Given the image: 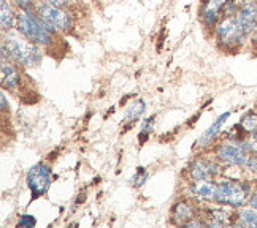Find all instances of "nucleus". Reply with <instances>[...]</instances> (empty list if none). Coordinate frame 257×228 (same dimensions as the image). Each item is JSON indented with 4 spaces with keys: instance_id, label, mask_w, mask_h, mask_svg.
<instances>
[{
    "instance_id": "5701e85b",
    "label": "nucleus",
    "mask_w": 257,
    "mask_h": 228,
    "mask_svg": "<svg viewBox=\"0 0 257 228\" xmlns=\"http://www.w3.org/2000/svg\"><path fill=\"white\" fill-rule=\"evenodd\" d=\"M244 146L248 147L251 154H257V132H252L248 140L244 141Z\"/></svg>"
},
{
    "instance_id": "423d86ee",
    "label": "nucleus",
    "mask_w": 257,
    "mask_h": 228,
    "mask_svg": "<svg viewBox=\"0 0 257 228\" xmlns=\"http://www.w3.org/2000/svg\"><path fill=\"white\" fill-rule=\"evenodd\" d=\"M37 15L54 31H68L72 27V19L68 16V13L64 12L62 7L43 2L37 7Z\"/></svg>"
},
{
    "instance_id": "7ed1b4c3",
    "label": "nucleus",
    "mask_w": 257,
    "mask_h": 228,
    "mask_svg": "<svg viewBox=\"0 0 257 228\" xmlns=\"http://www.w3.org/2000/svg\"><path fill=\"white\" fill-rule=\"evenodd\" d=\"M248 187L240 182L233 181H224L216 184V192L213 196V201L222 206H233L238 207L243 206L248 200Z\"/></svg>"
},
{
    "instance_id": "4be33fe9",
    "label": "nucleus",
    "mask_w": 257,
    "mask_h": 228,
    "mask_svg": "<svg viewBox=\"0 0 257 228\" xmlns=\"http://www.w3.org/2000/svg\"><path fill=\"white\" fill-rule=\"evenodd\" d=\"M18 225H19V226H27V228H31V226H35V225H37V220H35V217H34V215L23 214L21 217H19Z\"/></svg>"
},
{
    "instance_id": "2eb2a0df",
    "label": "nucleus",
    "mask_w": 257,
    "mask_h": 228,
    "mask_svg": "<svg viewBox=\"0 0 257 228\" xmlns=\"http://www.w3.org/2000/svg\"><path fill=\"white\" fill-rule=\"evenodd\" d=\"M0 21H2V29L4 31H10L15 24H16V16H15V13H13V10H12V7H10V4L7 2V0H2L0 2Z\"/></svg>"
},
{
    "instance_id": "6ab92c4d",
    "label": "nucleus",
    "mask_w": 257,
    "mask_h": 228,
    "mask_svg": "<svg viewBox=\"0 0 257 228\" xmlns=\"http://www.w3.org/2000/svg\"><path fill=\"white\" fill-rule=\"evenodd\" d=\"M241 128L246 132H257V114L249 111V113H246L243 117H241V122H240Z\"/></svg>"
},
{
    "instance_id": "f03ea898",
    "label": "nucleus",
    "mask_w": 257,
    "mask_h": 228,
    "mask_svg": "<svg viewBox=\"0 0 257 228\" xmlns=\"http://www.w3.org/2000/svg\"><path fill=\"white\" fill-rule=\"evenodd\" d=\"M16 29L23 37L29 42H32L38 46H49L53 42L54 29L49 27L43 19L34 15L31 10H21L16 15Z\"/></svg>"
},
{
    "instance_id": "393cba45",
    "label": "nucleus",
    "mask_w": 257,
    "mask_h": 228,
    "mask_svg": "<svg viewBox=\"0 0 257 228\" xmlns=\"http://www.w3.org/2000/svg\"><path fill=\"white\" fill-rule=\"evenodd\" d=\"M13 2L21 10H31L32 8V0H13Z\"/></svg>"
},
{
    "instance_id": "39448f33",
    "label": "nucleus",
    "mask_w": 257,
    "mask_h": 228,
    "mask_svg": "<svg viewBox=\"0 0 257 228\" xmlns=\"http://www.w3.org/2000/svg\"><path fill=\"white\" fill-rule=\"evenodd\" d=\"M51 181H53L51 168L46 163L34 165L26 176V184L32 193V200H37V198L45 195L49 189V185H51Z\"/></svg>"
},
{
    "instance_id": "aec40b11",
    "label": "nucleus",
    "mask_w": 257,
    "mask_h": 228,
    "mask_svg": "<svg viewBox=\"0 0 257 228\" xmlns=\"http://www.w3.org/2000/svg\"><path fill=\"white\" fill-rule=\"evenodd\" d=\"M153 124H154V116H151L150 119H148V121L143 122L142 130H140V133H138V140H140V144H143L148 140V136H150V132H151V128H153Z\"/></svg>"
},
{
    "instance_id": "f8f14e48",
    "label": "nucleus",
    "mask_w": 257,
    "mask_h": 228,
    "mask_svg": "<svg viewBox=\"0 0 257 228\" xmlns=\"http://www.w3.org/2000/svg\"><path fill=\"white\" fill-rule=\"evenodd\" d=\"M2 86L8 89H15L19 86V73L12 64V59L7 61L5 54H2Z\"/></svg>"
},
{
    "instance_id": "9d476101",
    "label": "nucleus",
    "mask_w": 257,
    "mask_h": 228,
    "mask_svg": "<svg viewBox=\"0 0 257 228\" xmlns=\"http://www.w3.org/2000/svg\"><path fill=\"white\" fill-rule=\"evenodd\" d=\"M230 117V111H225V113H222L219 117L216 119V121L210 125V128H206V130L202 133V136L197 140V146L199 147H203V146H206V144H210L214 138H216V135L221 132V128H222V125L227 122V119Z\"/></svg>"
},
{
    "instance_id": "bb28decb",
    "label": "nucleus",
    "mask_w": 257,
    "mask_h": 228,
    "mask_svg": "<svg viewBox=\"0 0 257 228\" xmlns=\"http://www.w3.org/2000/svg\"><path fill=\"white\" fill-rule=\"evenodd\" d=\"M202 225H206V223L203 220H191L186 223V226H202Z\"/></svg>"
},
{
    "instance_id": "9b49d317",
    "label": "nucleus",
    "mask_w": 257,
    "mask_h": 228,
    "mask_svg": "<svg viewBox=\"0 0 257 228\" xmlns=\"http://www.w3.org/2000/svg\"><path fill=\"white\" fill-rule=\"evenodd\" d=\"M227 0H206L202 10V19L206 26H214L217 21V16L225 7Z\"/></svg>"
},
{
    "instance_id": "4468645a",
    "label": "nucleus",
    "mask_w": 257,
    "mask_h": 228,
    "mask_svg": "<svg viewBox=\"0 0 257 228\" xmlns=\"http://www.w3.org/2000/svg\"><path fill=\"white\" fill-rule=\"evenodd\" d=\"M194 217H195L194 207L189 203L181 201L173 207V219H175V223L178 225H186L187 222H191Z\"/></svg>"
},
{
    "instance_id": "c85d7f7f",
    "label": "nucleus",
    "mask_w": 257,
    "mask_h": 228,
    "mask_svg": "<svg viewBox=\"0 0 257 228\" xmlns=\"http://www.w3.org/2000/svg\"><path fill=\"white\" fill-rule=\"evenodd\" d=\"M0 100H2V110L5 111L7 110V97H5V94L0 95Z\"/></svg>"
},
{
    "instance_id": "a878e982",
    "label": "nucleus",
    "mask_w": 257,
    "mask_h": 228,
    "mask_svg": "<svg viewBox=\"0 0 257 228\" xmlns=\"http://www.w3.org/2000/svg\"><path fill=\"white\" fill-rule=\"evenodd\" d=\"M43 2L56 5V7H65V5H70L73 0H43Z\"/></svg>"
},
{
    "instance_id": "6e6552de",
    "label": "nucleus",
    "mask_w": 257,
    "mask_h": 228,
    "mask_svg": "<svg viewBox=\"0 0 257 228\" xmlns=\"http://www.w3.org/2000/svg\"><path fill=\"white\" fill-rule=\"evenodd\" d=\"M235 15L246 35H249L257 27V4L254 0H246L238 7Z\"/></svg>"
},
{
    "instance_id": "f3484780",
    "label": "nucleus",
    "mask_w": 257,
    "mask_h": 228,
    "mask_svg": "<svg viewBox=\"0 0 257 228\" xmlns=\"http://www.w3.org/2000/svg\"><path fill=\"white\" fill-rule=\"evenodd\" d=\"M230 212H227L224 209H211L210 211V225H216V226H222L230 223Z\"/></svg>"
},
{
    "instance_id": "b1692460",
    "label": "nucleus",
    "mask_w": 257,
    "mask_h": 228,
    "mask_svg": "<svg viewBox=\"0 0 257 228\" xmlns=\"http://www.w3.org/2000/svg\"><path fill=\"white\" fill-rule=\"evenodd\" d=\"M244 166H248L251 171L257 173V154H249V157H248V160H246V165Z\"/></svg>"
},
{
    "instance_id": "cd10ccee",
    "label": "nucleus",
    "mask_w": 257,
    "mask_h": 228,
    "mask_svg": "<svg viewBox=\"0 0 257 228\" xmlns=\"http://www.w3.org/2000/svg\"><path fill=\"white\" fill-rule=\"evenodd\" d=\"M249 206L252 207V209H255L257 211V195H254L251 200H249Z\"/></svg>"
},
{
    "instance_id": "ddd939ff",
    "label": "nucleus",
    "mask_w": 257,
    "mask_h": 228,
    "mask_svg": "<svg viewBox=\"0 0 257 228\" xmlns=\"http://www.w3.org/2000/svg\"><path fill=\"white\" fill-rule=\"evenodd\" d=\"M191 190L194 195L205 198V200H213L214 192H216V182H213L211 179L194 181V184L191 185Z\"/></svg>"
},
{
    "instance_id": "20e7f679",
    "label": "nucleus",
    "mask_w": 257,
    "mask_h": 228,
    "mask_svg": "<svg viewBox=\"0 0 257 228\" xmlns=\"http://www.w3.org/2000/svg\"><path fill=\"white\" fill-rule=\"evenodd\" d=\"M236 13V12H235ZM225 15L222 18V21L217 24L216 27V37L219 40V43L232 48V46H238L243 40L248 37L244 34V31L241 29L238 19H236V15Z\"/></svg>"
},
{
    "instance_id": "412c9836",
    "label": "nucleus",
    "mask_w": 257,
    "mask_h": 228,
    "mask_svg": "<svg viewBox=\"0 0 257 228\" xmlns=\"http://www.w3.org/2000/svg\"><path fill=\"white\" fill-rule=\"evenodd\" d=\"M148 176H150V174H148V171L145 170V168H142V166H138L137 168V173H135V179H134V185L135 187H142L145 182H146V179H148Z\"/></svg>"
},
{
    "instance_id": "0eeeda50",
    "label": "nucleus",
    "mask_w": 257,
    "mask_h": 228,
    "mask_svg": "<svg viewBox=\"0 0 257 228\" xmlns=\"http://www.w3.org/2000/svg\"><path fill=\"white\" fill-rule=\"evenodd\" d=\"M249 151L248 147L240 143H225L222 146L217 147V157L219 160L225 165L230 166H240V165H246V160L249 157Z\"/></svg>"
},
{
    "instance_id": "f257e3e1",
    "label": "nucleus",
    "mask_w": 257,
    "mask_h": 228,
    "mask_svg": "<svg viewBox=\"0 0 257 228\" xmlns=\"http://www.w3.org/2000/svg\"><path fill=\"white\" fill-rule=\"evenodd\" d=\"M2 54L8 56V59L23 67H37L43 59L38 45L29 42L26 37H18L15 34L4 37Z\"/></svg>"
},
{
    "instance_id": "1a4fd4ad",
    "label": "nucleus",
    "mask_w": 257,
    "mask_h": 228,
    "mask_svg": "<svg viewBox=\"0 0 257 228\" xmlns=\"http://www.w3.org/2000/svg\"><path fill=\"white\" fill-rule=\"evenodd\" d=\"M216 174H217V165L208 160V158H197L189 168V176L192 177V181L211 179Z\"/></svg>"
},
{
    "instance_id": "a211bd4d",
    "label": "nucleus",
    "mask_w": 257,
    "mask_h": 228,
    "mask_svg": "<svg viewBox=\"0 0 257 228\" xmlns=\"http://www.w3.org/2000/svg\"><path fill=\"white\" fill-rule=\"evenodd\" d=\"M240 226H257V212L252 209H244L238 214V220H236Z\"/></svg>"
},
{
    "instance_id": "dca6fc26",
    "label": "nucleus",
    "mask_w": 257,
    "mask_h": 228,
    "mask_svg": "<svg viewBox=\"0 0 257 228\" xmlns=\"http://www.w3.org/2000/svg\"><path fill=\"white\" fill-rule=\"evenodd\" d=\"M145 111V102L143 100H135L128 105V108L125 110V116H124V124H132L135 122L138 117H140Z\"/></svg>"
}]
</instances>
